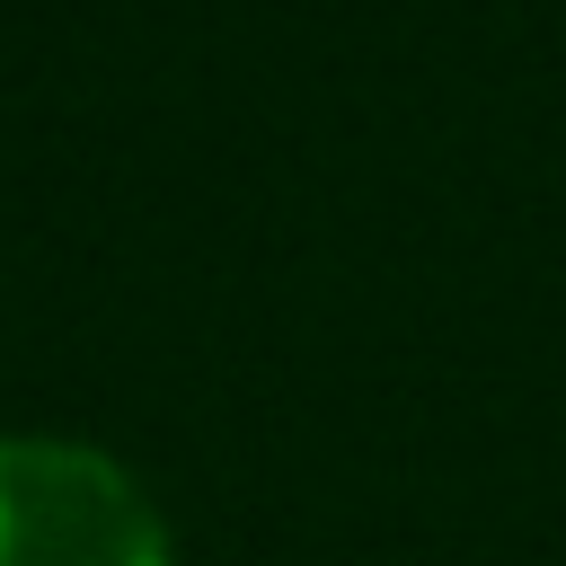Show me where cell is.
Listing matches in <instances>:
<instances>
[{
    "label": "cell",
    "mask_w": 566,
    "mask_h": 566,
    "mask_svg": "<svg viewBox=\"0 0 566 566\" xmlns=\"http://www.w3.org/2000/svg\"><path fill=\"white\" fill-rule=\"evenodd\" d=\"M0 566H168V522L124 460L0 433Z\"/></svg>",
    "instance_id": "cell-1"
}]
</instances>
